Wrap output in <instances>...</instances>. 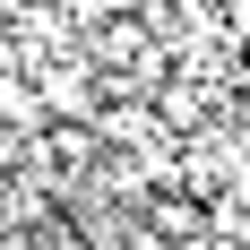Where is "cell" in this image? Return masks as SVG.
<instances>
[{
    "label": "cell",
    "instance_id": "cell-2",
    "mask_svg": "<svg viewBox=\"0 0 250 250\" xmlns=\"http://www.w3.org/2000/svg\"><path fill=\"white\" fill-rule=\"evenodd\" d=\"M0 121H43V95L26 78H9V69H0Z\"/></svg>",
    "mask_w": 250,
    "mask_h": 250
},
{
    "label": "cell",
    "instance_id": "cell-1",
    "mask_svg": "<svg viewBox=\"0 0 250 250\" xmlns=\"http://www.w3.org/2000/svg\"><path fill=\"white\" fill-rule=\"evenodd\" d=\"M155 112H164V121H173V129H199L207 112H216V104H207L199 86H190V78H173V86H155Z\"/></svg>",
    "mask_w": 250,
    "mask_h": 250
}]
</instances>
